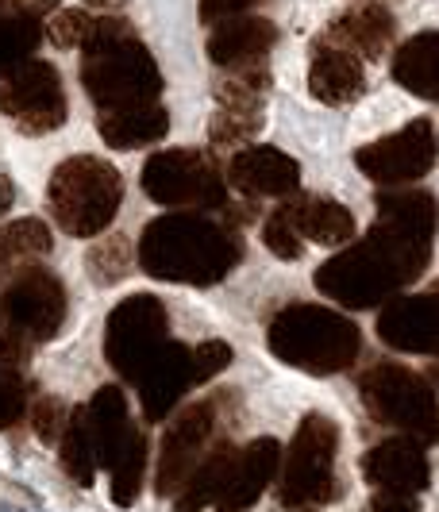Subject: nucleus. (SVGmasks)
Returning <instances> with one entry per match:
<instances>
[{"instance_id":"4","label":"nucleus","mask_w":439,"mask_h":512,"mask_svg":"<svg viewBox=\"0 0 439 512\" xmlns=\"http://www.w3.org/2000/svg\"><path fill=\"white\" fill-rule=\"evenodd\" d=\"M124 201V178L112 162L97 154H74L58 162V170L47 181V208L51 220L74 239L104 235L116 220Z\"/></svg>"},{"instance_id":"40","label":"nucleus","mask_w":439,"mask_h":512,"mask_svg":"<svg viewBox=\"0 0 439 512\" xmlns=\"http://www.w3.org/2000/svg\"><path fill=\"white\" fill-rule=\"evenodd\" d=\"M366 512H420L416 505V497H397V493H378L374 501H370V509Z\"/></svg>"},{"instance_id":"5","label":"nucleus","mask_w":439,"mask_h":512,"mask_svg":"<svg viewBox=\"0 0 439 512\" xmlns=\"http://www.w3.org/2000/svg\"><path fill=\"white\" fill-rule=\"evenodd\" d=\"M81 85L97 108H124L162 97V70L135 27L81 51Z\"/></svg>"},{"instance_id":"30","label":"nucleus","mask_w":439,"mask_h":512,"mask_svg":"<svg viewBox=\"0 0 439 512\" xmlns=\"http://www.w3.org/2000/svg\"><path fill=\"white\" fill-rule=\"evenodd\" d=\"M39 43H43V24L35 12L16 8V4L0 8V77L27 62Z\"/></svg>"},{"instance_id":"28","label":"nucleus","mask_w":439,"mask_h":512,"mask_svg":"<svg viewBox=\"0 0 439 512\" xmlns=\"http://www.w3.org/2000/svg\"><path fill=\"white\" fill-rule=\"evenodd\" d=\"M128 20L120 16H97V12H81V8H66L58 12L51 24H47V39L62 51H85L93 43H101L108 35H120L128 31Z\"/></svg>"},{"instance_id":"31","label":"nucleus","mask_w":439,"mask_h":512,"mask_svg":"<svg viewBox=\"0 0 439 512\" xmlns=\"http://www.w3.org/2000/svg\"><path fill=\"white\" fill-rule=\"evenodd\" d=\"M378 220H389L397 228H409L416 235H436V201L424 189H382L378 193Z\"/></svg>"},{"instance_id":"10","label":"nucleus","mask_w":439,"mask_h":512,"mask_svg":"<svg viewBox=\"0 0 439 512\" xmlns=\"http://www.w3.org/2000/svg\"><path fill=\"white\" fill-rule=\"evenodd\" d=\"M139 185L155 205L166 208L208 212V208L228 205V181L220 174V166L205 151H189V147L151 154Z\"/></svg>"},{"instance_id":"9","label":"nucleus","mask_w":439,"mask_h":512,"mask_svg":"<svg viewBox=\"0 0 439 512\" xmlns=\"http://www.w3.org/2000/svg\"><path fill=\"white\" fill-rule=\"evenodd\" d=\"M359 397L370 420L401 428L409 436L432 443L436 439V389L432 370L420 378L416 370L401 362H374L359 378Z\"/></svg>"},{"instance_id":"8","label":"nucleus","mask_w":439,"mask_h":512,"mask_svg":"<svg viewBox=\"0 0 439 512\" xmlns=\"http://www.w3.org/2000/svg\"><path fill=\"white\" fill-rule=\"evenodd\" d=\"M0 285H4L0 289V335L4 339L31 351L39 343H51L62 332L70 297H66V285L51 270L27 262Z\"/></svg>"},{"instance_id":"41","label":"nucleus","mask_w":439,"mask_h":512,"mask_svg":"<svg viewBox=\"0 0 439 512\" xmlns=\"http://www.w3.org/2000/svg\"><path fill=\"white\" fill-rule=\"evenodd\" d=\"M12 201H16V185H12V178L0 174V216L12 208Z\"/></svg>"},{"instance_id":"39","label":"nucleus","mask_w":439,"mask_h":512,"mask_svg":"<svg viewBox=\"0 0 439 512\" xmlns=\"http://www.w3.org/2000/svg\"><path fill=\"white\" fill-rule=\"evenodd\" d=\"M259 0H201V20L205 24H216V20H228V16H239V12H251Z\"/></svg>"},{"instance_id":"12","label":"nucleus","mask_w":439,"mask_h":512,"mask_svg":"<svg viewBox=\"0 0 439 512\" xmlns=\"http://www.w3.org/2000/svg\"><path fill=\"white\" fill-rule=\"evenodd\" d=\"M0 116L20 135H51L66 124V89L51 62L27 58L0 77Z\"/></svg>"},{"instance_id":"20","label":"nucleus","mask_w":439,"mask_h":512,"mask_svg":"<svg viewBox=\"0 0 439 512\" xmlns=\"http://www.w3.org/2000/svg\"><path fill=\"white\" fill-rule=\"evenodd\" d=\"M393 12L386 4H359V8H347L343 16H336L328 31L320 35V43H332L351 51L362 62H378L393 43Z\"/></svg>"},{"instance_id":"33","label":"nucleus","mask_w":439,"mask_h":512,"mask_svg":"<svg viewBox=\"0 0 439 512\" xmlns=\"http://www.w3.org/2000/svg\"><path fill=\"white\" fill-rule=\"evenodd\" d=\"M270 89V70L266 62H247V66H235L224 70V77L216 81V104L220 108H232V112H259L262 116V97Z\"/></svg>"},{"instance_id":"45","label":"nucleus","mask_w":439,"mask_h":512,"mask_svg":"<svg viewBox=\"0 0 439 512\" xmlns=\"http://www.w3.org/2000/svg\"><path fill=\"white\" fill-rule=\"evenodd\" d=\"M51 4H54V0H51Z\"/></svg>"},{"instance_id":"1","label":"nucleus","mask_w":439,"mask_h":512,"mask_svg":"<svg viewBox=\"0 0 439 512\" xmlns=\"http://www.w3.org/2000/svg\"><path fill=\"white\" fill-rule=\"evenodd\" d=\"M432 258V239L389 220H374V228L351 243L347 251L328 258L316 270V289L343 308H378L405 285H413Z\"/></svg>"},{"instance_id":"18","label":"nucleus","mask_w":439,"mask_h":512,"mask_svg":"<svg viewBox=\"0 0 439 512\" xmlns=\"http://www.w3.org/2000/svg\"><path fill=\"white\" fill-rule=\"evenodd\" d=\"M228 185L243 197H289L301 185V166L278 147H243L228 162Z\"/></svg>"},{"instance_id":"34","label":"nucleus","mask_w":439,"mask_h":512,"mask_svg":"<svg viewBox=\"0 0 439 512\" xmlns=\"http://www.w3.org/2000/svg\"><path fill=\"white\" fill-rule=\"evenodd\" d=\"M143 474H147V443L139 436V428L128 436V443L116 451V459L108 462V493H112V505L116 509H128L139 497L143 486Z\"/></svg>"},{"instance_id":"43","label":"nucleus","mask_w":439,"mask_h":512,"mask_svg":"<svg viewBox=\"0 0 439 512\" xmlns=\"http://www.w3.org/2000/svg\"><path fill=\"white\" fill-rule=\"evenodd\" d=\"M0 512H27V509H20V505H0Z\"/></svg>"},{"instance_id":"42","label":"nucleus","mask_w":439,"mask_h":512,"mask_svg":"<svg viewBox=\"0 0 439 512\" xmlns=\"http://www.w3.org/2000/svg\"><path fill=\"white\" fill-rule=\"evenodd\" d=\"M85 4H97V8H120V4H128V0H85Z\"/></svg>"},{"instance_id":"23","label":"nucleus","mask_w":439,"mask_h":512,"mask_svg":"<svg viewBox=\"0 0 439 512\" xmlns=\"http://www.w3.org/2000/svg\"><path fill=\"white\" fill-rule=\"evenodd\" d=\"M85 409V428H89V443H93V455H97V466H108L116 459V451L128 443V436L135 432L128 412V397L120 385H101L93 393Z\"/></svg>"},{"instance_id":"11","label":"nucleus","mask_w":439,"mask_h":512,"mask_svg":"<svg viewBox=\"0 0 439 512\" xmlns=\"http://www.w3.org/2000/svg\"><path fill=\"white\" fill-rule=\"evenodd\" d=\"M170 339V312L155 293L124 297L108 312L104 324V359L124 378L135 382V374L147 366V359Z\"/></svg>"},{"instance_id":"7","label":"nucleus","mask_w":439,"mask_h":512,"mask_svg":"<svg viewBox=\"0 0 439 512\" xmlns=\"http://www.w3.org/2000/svg\"><path fill=\"white\" fill-rule=\"evenodd\" d=\"M232 359V343H220V339H208V343H197V347L166 339L155 355L147 359V366L135 374L143 416L147 420H166L181 405L185 393H193L197 385L212 382L220 370L232 366Z\"/></svg>"},{"instance_id":"13","label":"nucleus","mask_w":439,"mask_h":512,"mask_svg":"<svg viewBox=\"0 0 439 512\" xmlns=\"http://www.w3.org/2000/svg\"><path fill=\"white\" fill-rule=\"evenodd\" d=\"M436 162V128L432 120H413L393 135H382L355 151V166L382 189L389 185H413Z\"/></svg>"},{"instance_id":"38","label":"nucleus","mask_w":439,"mask_h":512,"mask_svg":"<svg viewBox=\"0 0 439 512\" xmlns=\"http://www.w3.org/2000/svg\"><path fill=\"white\" fill-rule=\"evenodd\" d=\"M27 416H31L35 436L43 439L47 447H54L58 436H62V428H66L70 409H66V401H58V397H35V401L27 405Z\"/></svg>"},{"instance_id":"6","label":"nucleus","mask_w":439,"mask_h":512,"mask_svg":"<svg viewBox=\"0 0 439 512\" xmlns=\"http://www.w3.org/2000/svg\"><path fill=\"white\" fill-rule=\"evenodd\" d=\"M339 424L328 412H309L278 459V501L282 509L328 505L336 497Z\"/></svg>"},{"instance_id":"36","label":"nucleus","mask_w":439,"mask_h":512,"mask_svg":"<svg viewBox=\"0 0 439 512\" xmlns=\"http://www.w3.org/2000/svg\"><path fill=\"white\" fill-rule=\"evenodd\" d=\"M262 243L278 258H285V262H297V258L305 255V239H301V231H297V193H289L282 205L266 216V224H262Z\"/></svg>"},{"instance_id":"24","label":"nucleus","mask_w":439,"mask_h":512,"mask_svg":"<svg viewBox=\"0 0 439 512\" xmlns=\"http://www.w3.org/2000/svg\"><path fill=\"white\" fill-rule=\"evenodd\" d=\"M393 81L401 89H409L413 97L436 101L439 97V43L436 31H420L413 35L401 51L393 54Z\"/></svg>"},{"instance_id":"17","label":"nucleus","mask_w":439,"mask_h":512,"mask_svg":"<svg viewBox=\"0 0 439 512\" xmlns=\"http://www.w3.org/2000/svg\"><path fill=\"white\" fill-rule=\"evenodd\" d=\"M278 459H282V443L270 436L251 439L247 447H235L232 466H228V478L224 489L216 493V512H247L259 501L266 486L278 478Z\"/></svg>"},{"instance_id":"16","label":"nucleus","mask_w":439,"mask_h":512,"mask_svg":"<svg viewBox=\"0 0 439 512\" xmlns=\"http://www.w3.org/2000/svg\"><path fill=\"white\" fill-rule=\"evenodd\" d=\"M378 312V339L393 347V351H405V355H436L439 332H436V308L439 297L436 289H424V293H393L389 301H382Z\"/></svg>"},{"instance_id":"25","label":"nucleus","mask_w":439,"mask_h":512,"mask_svg":"<svg viewBox=\"0 0 439 512\" xmlns=\"http://www.w3.org/2000/svg\"><path fill=\"white\" fill-rule=\"evenodd\" d=\"M235 443H212L201 462L189 470V478L181 482V489L174 493V512H201L216 501V493L224 489V478H228V466H232Z\"/></svg>"},{"instance_id":"15","label":"nucleus","mask_w":439,"mask_h":512,"mask_svg":"<svg viewBox=\"0 0 439 512\" xmlns=\"http://www.w3.org/2000/svg\"><path fill=\"white\" fill-rule=\"evenodd\" d=\"M362 478L378 493H397V497H416L432 482V462H428V443L416 436H393L374 443L362 455Z\"/></svg>"},{"instance_id":"27","label":"nucleus","mask_w":439,"mask_h":512,"mask_svg":"<svg viewBox=\"0 0 439 512\" xmlns=\"http://www.w3.org/2000/svg\"><path fill=\"white\" fill-rule=\"evenodd\" d=\"M27 359L31 351L0 335V432L16 428L31 405V385H27Z\"/></svg>"},{"instance_id":"29","label":"nucleus","mask_w":439,"mask_h":512,"mask_svg":"<svg viewBox=\"0 0 439 512\" xmlns=\"http://www.w3.org/2000/svg\"><path fill=\"white\" fill-rule=\"evenodd\" d=\"M51 228L35 216H24V220H12L0 228V282L8 274H16L20 266L35 262L51 251Z\"/></svg>"},{"instance_id":"14","label":"nucleus","mask_w":439,"mask_h":512,"mask_svg":"<svg viewBox=\"0 0 439 512\" xmlns=\"http://www.w3.org/2000/svg\"><path fill=\"white\" fill-rule=\"evenodd\" d=\"M216 401H197L185 405L178 416H170L166 432L158 439V470H155V493L158 497H174L181 489V482L189 478V470L201 462L212 439H216Z\"/></svg>"},{"instance_id":"3","label":"nucleus","mask_w":439,"mask_h":512,"mask_svg":"<svg viewBox=\"0 0 439 512\" xmlns=\"http://www.w3.org/2000/svg\"><path fill=\"white\" fill-rule=\"evenodd\" d=\"M274 359L305 374H339L359 359L362 335L351 316L324 305H289L270 320Z\"/></svg>"},{"instance_id":"37","label":"nucleus","mask_w":439,"mask_h":512,"mask_svg":"<svg viewBox=\"0 0 439 512\" xmlns=\"http://www.w3.org/2000/svg\"><path fill=\"white\" fill-rule=\"evenodd\" d=\"M259 124H262L259 112H232V108H220V112L212 116V124H208V139H212L216 151H228V147H239V143L255 139V135H259Z\"/></svg>"},{"instance_id":"19","label":"nucleus","mask_w":439,"mask_h":512,"mask_svg":"<svg viewBox=\"0 0 439 512\" xmlns=\"http://www.w3.org/2000/svg\"><path fill=\"white\" fill-rule=\"evenodd\" d=\"M278 43V27L262 16L251 12H239L228 20H216L212 35H208V58L220 66V70H235V66H247V62H266V54L274 51Z\"/></svg>"},{"instance_id":"44","label":"nucleus","mask_w":439,"mask_h":512,"mask_svg":"<svg viewBox=\"0 0 439 512\" xmlns=\"http://www.w3.org/2000/svg\"><path fill=\"white\" fill-rule=\"evenodd\" d=\"M8 4H16V0H0V8H8Z\"/></svg>"},{"instance_id":"21","label":"nucleus","mask_w":439,"mask_h":512,"mask_svg":"<svg viewBox=\"0 0 439 512\" xmlns=\"http://www.w3.org/2000/svg\"><path fill=\"white\" fill-rule=\"evenodd\" d=\"M366 89V70H362V58H355L343 47L332 43H316L312 47L309 62V93L328 108H343V104H355Z\"/></svg>"},{"instance_id":"26","label":"nucleus","mask_w":439,"mask_h":512,"mask_svg":"<svg viewBox=\"0 0 439 512\" xmlns=\"http://www.w3.org/2000/svg\"><path fill=\"white\" fill-rule=\"evenodd\" d=\"M297 231L320 247H343L355 239V216L332 197H301L297 193Z\"/></svg>"},{"instance_id":"22","label":"nucleus","mask_w":439,"mask_h":512,"mask_svg":"<svg viewBox=\"0 0 439 512\" xmlns=\"http://www.w3.org/2000/svg\"><path fill=\"white\" fill-rule=\"evenodd\" d=\"M170 116L162 101L124 104V108H101L97 112V135L112 151H135V147H151L158 139H166Z\"/></svg>"},{"instance_id":"35","label":"nucleus","mask_w":439,"mask_h":512,"mask_svg":"<svg viewBox=\"0 0 439 512\" xmlns=\"http://www.w3.org/2000/svg\"><path fill=\"white\" fill-rule=\"evenodd\" d=\"M131 266H135V243L124 231H112V235L97 239L89 247V255H85V270H89V278L97 285L124 282L131 274Z\"/></svg>"},{"instance_id":"2","label":"nucleus","mask_w":439,"mask_h":512,"mask_svg":"<svg viewBox=\"0 0 439 512\" xmlns=\"http://www.w3.org/2000/svg\"><path fill=\"white\" fill-rule=\"evenodd\" d=\"M239 258H243L239 231L205 212L158 216L143 228L135 247V262L155 282L201 285V289L224 282L239 266Z\"/></svg>"},{"instance_id":"32","label":"nucleus","mask_w":439,"mask_h":512,"mask_svg":"<svg viewBox=\"0 0 439 512\" xmlns=\"http://www.w3.org/2000/svg\"><path fill=\"white\" fill-rule=\"evenodd\" d=\"M58 462L66 470L70 482H78L81 489H89L97 482V455H93V443H89V428H85V409H70L66 416V428L58 436Z\"/></svg>"}]
</instances>
